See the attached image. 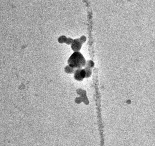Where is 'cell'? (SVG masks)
<instances>
[{
	"mask_svg": "<svg viewBox=\"0 0 155 146\" xmlns=\"http://www.w3.org/2000/svg\"><path fill=\"white\" fill-rule=\"evenodd\" d=\"M68 63L72 68H81L84 66L86 61L83 56L78 52H75L70 57Z\"/></svg>",
	"mask_w": 155,
	"mask_h": 146,
	"instance_id": "cell-1",
	"label": "cell"
},
{
	"mask_svg": "<svg viewBox=\"0 0 155 146\" xmlns=\"http://www.w3.org/2000/svg\"><path fill=\"white\" fill-rule=\"evenodd\" d=\"M80 70V69H78L75 72V78L77 80H81V79L84 78L86 75V72L84 70Z\"/></svg>",
	"mask_w": 155,
	"mask_h": 146,
	"instance_id": "cell-2",
	"label": "cell"
}]
</instances>
